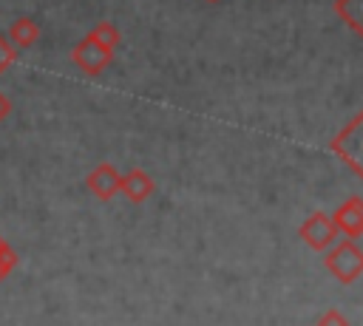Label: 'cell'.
I'll return each instance as SVG.
<instances>
[{
	"instance_id": "obj_4",
	"label": "cell",
	"mask_w": 363,
	"mask_h": 326,
	"mask_svg": "<svg viewBox=\"0 0 363 326\" xmlns=\"http://www.w3.org/2000/svg\"><path fill=\"white\" fill-rule=\"evenodd\" d=\"M85 187L99 198V201H108V198H113L116 193H119V173H116V167L111 164V162H102V164H96L91 173H88V179H85Z\"/></svg>"
},
{
	"instance_id": "obj_9",
	"label": "cell",
	"mask_w": 363,
	"mask_h": 326,
	"mask_svg": "<svg viewBox=\"0 0 363 326\" xmlns=\"http://www.w3.org/2000/svg\"><path fill=\"white\" fill-rule=\"evenodd\" d=\"M332 9L357 37H363V0H335Z\"/></svg>"
},
{
	"instance_id": "obj_10",
	"label": "cell",
	"mask_w": 363,
	"mask_h": 326,
	"mask_svg": "<svg viewBox=\"0 0 363 326\" xmlns=\"http://www.w3.org/2000/svg\"><path fill=\"white\" fill-rule=\"evenodd\" d=\"M91 34H94L96 40H102L105 45H111V48H116V45H119V40H122L119 28H116L111 20H99V23L91 28Z\"/></svg>"
},
{
	"instance_id": "obj_14",
	"label": "cell",
	"mask_w": 363,
	"mask_h": 326,
	"mask_svg": "<svg viewBox=\"0 0 363 326\" xmlns=\"http://www.w3.org/2000/svg\"><path fill=\"white\" fill-rule=\"evenodd\" d=\"M9 113H11V99H9V96L0 91V122H3Z\"/></svg>"
},
{
	"instance_id": "obj_15",
	"label": "cell",
	"mask_w": 363,
	"mask_h": 326,
	"mask_svg": "<svg viewBox=\"0 0 363 326\" xmlns=\"http://www.w3.org/2000/svg\"><path fill=\"white\" fill-rule=\"evenodd\" d=\"M204 3H221V0H204Z\"/></svg>"
},
{
	"instance_id": "obj_11",
	"label": "cell",
	"mask_w": 363,
	"mask_h": 326,
	"mask_svg": "<svg viewBox=\"0 0 363 326\" xmlns=\"http://www.w3.org/2000/svg\"><path fill=\"white\" fill-rule=\"evenodd\" d=\"M14 266H17V252H14V247L0 238V281H3Z\"/></svg>"
},
{
	"instance_id": "obj_12",
	"label": "cell",
	"mask_w": 363,
	"mask_h": 326,
	"mask_svg": "<svg viewBox=\"0 0 363 326\" xmlns=\"http://www.w3.org/2000/svg\"><path fill=\"white\" fill-rule=\"evenodd\" d=\"M14 62H17V48H14V45L9 43V37L0 31V77H3Z\"/></svg>"
},
{
	"instance_id": "obj_7",
	"label": "cell",
	"mask_w": 363,
	"mask_h": 326,
	"mask_svg": "<svg viewBox=\"0 0 363 326\" xmlns=\"http://www.w3.org/2000/svg\"><path fill=\"white\" fill-rule=\"evenodd\" d=\"M119 193H125L133 204H139V201H145V198L153 193V179H150L145 170L133 167L130 173L119 176Z\"/></svg>"
},
{
	"instance_id": "obj_3",
	"label": "cell",
	"mask_w": 363,
	"mask_h": 326,
	"mask_svg": "<svg viewBox=\"0 0 363 326\" xmlns=\"http://www.w3.org/2000/svg\"><path fill=\"white\" fill-rule=\"evenodd\" d=\"M326 266L332 269L335 278H340L343 283L354 281L363 272V252L352 244V241H340L329 255H326Z\"/></svg>"
},
{
	"instance_id": "obj_2",
	"label": "cell",
	"mask_w": 363,
	"mask_h": 326,
	"mask_svg": "<svg viewBox=\"0 0 363 326\" xmlns=\"http://www.w3.org/2000/svg\"><path fill=\"white\" fill-rule=\"evenodd\" d=\"M113 51H116V48L105 45L102 40H96V37L88 31V34L71 48V62H74L82 74L96 77V74H102V71L113 62Z\"/></svg>"
},
{
	"instance_id": "obj_5",
	"label": "cell",
	"mask_w": 363,
	"mask_h": 326,
	"mask_svg": "<svg viewBox=\"0 0 363 326\" xmlns=\"http://www.w3.org/2000/svg\"><path fill=\"white\" fill-rule=\"evenodd\" d=\"M335 230H343L349 238L363 235V201L360 198H349L335 215H332Z\"/></svg>"
},
{
	"instance_id": "obj_8",
	"label": "cell",
	"mask_w": 363,
	"mask_h": 326,
	"mask_svg": "<svg viewBox=\"0 0 363 326\" xmlns=\"http://www.w3.org/2000/svg\"><path fill=\"white\" fill-rule=\"evenodd\" d=\"M6 37H9V43H11L14 48H31V45L40 40V26H37L31 17H17V20L9 26Z\"/></svg>"
},
{
	"instance_id": "obj_6",
	"label": "cell",
	"mask_w": 363,
	"mask_h": 326,
	"mask_svg": "<svg viewBox=\"0 0 363 326\" xmlns=\"http://www.w3.org/2000/svg\"><path fill=\"white\" fill-rule=\"evenodd\" d=\"M335 224H332V218L329 215H323V213H318V215H309L306 218V224L301 227V235L309 241V247L312 249H323L332 238H335Z\"/></svg>"
},
{
	"instance_id": "obj_1",
	"label": "cell",
	"mask_w": 363,
	"mask_h": 326,
	"mask_svg": "<svg viewBox=\"0 0 363 326\" xmlns=\"http://www.w3.org/2000/svg\"><path fill=\"white\" fill-rule=\"evenodd\" d=\"M329 150L340 156L357 176H363V111L354 113L340 133H335V139L329 142Z\"/></svg>"
},
{
	"instance_id": "obj_13",
	"label": "cell",
	"mask_w": 363,
	"mask_h": 326,
	"mask_svg": "<svg viewBox=\"0 0 363 326\" xmlns=\"http://www.w3.org/2000/svg\"><path fill=\"white\" fill-rule=\"evenodd\" d=\"M318 326H346V320H343V315H337V312H326V315L318 320Z\"/></svg>"
}]
</instances>
